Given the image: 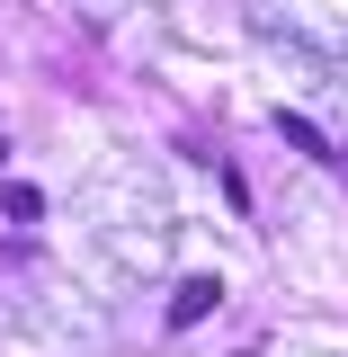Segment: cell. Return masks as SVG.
<instances>
[{"mask_svg": "<svg viewBox=\"0 0 348 357\" xmlns=\"http://www.w3.org/2000/svg\"><path fill=\"white\" fill-rule=\"evenodd\" d=\"M215 304H223V277H206V268H197V277H179V295H170V321L188 331V321H206Z\"/></svg>", "mask_w": 348, "mask_h": 357, "instance_id": "obj_1", "label": "cell"}, {"mask_svg": "<svg viewBox=\"0 0 348 357\" xmlns=\"http://www.w3.org/2000/svg\"><path fill=\"white\" fill-rule=\"evenodd\" d=\"M277 134H286V143H295L304 161H331V134H321V126H304L295 107H277Z\"/></svg>", "mask_w": 348, "mask_h": 357, "instance_id": "obj_2", "label": "cell"}, {"mask_svg": "<svg viewBox=\"0 0 348 357\" xmlns=\"http://www.w3.org/2000/svg\"><path fill=\"white\" fill-rule=\"evenodd\" d=\"M45 215V188H27V178H9V223H36Z\"/></svg>", "mask_w": 348, "mask_h": 357, "instance_id": "obj_3", "label": "cell"}]
</instances>
